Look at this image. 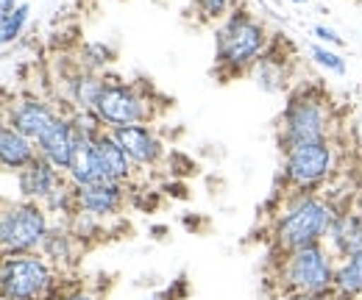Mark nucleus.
<instances>
[{
    "label": "nucleus",
    "instance_id": "nucleus-19",
    "mask_svg": "<svg viewBox=\"0 0 362 300\" xmlns=\"http://www.w3.org/2000/svg\"><path fill=\"white\" fill-rule=\"evenodd\" d=\"M334 300H357L362 298V251L346 258H337L334 272Z\"/></svg>",
    "mask_w": 362,
    "mask_h": 300
},
{
    "label": "nucleus",
    "instance_id": "nucleus-6",
    "mask_svg": "<svg viewBox=\"0 0 362 300\" xmlns=\"http://www.w3.org/2000/svg\"><path fill=\"white\" fill-rule=\"evenodd\" d=\"M50 215L34 200H6L0 215V248L3 256L40 253L50 234Z\"/></svg>",
    "mask_w": 362,
    "mask_h": 300
},
{
    "label": "nucleus",
    "instance_id": "nucleus-3",
    "mask_svg": "<svg viewBox=\"0 0 362 300\" xmlns=\"http://www.w3.org/2000/svg\"><path fill=\"white\" fill-rule=\"evenodd\" d=\"M332 133V103L315 84L296 86L279 114V148H296L304 142H320Z\"/></svg>",
    "mask_w": 362,
    "mask_h": 300
},
{
    "label": "nucleus",
    "instance_id": "nucleus-15",
    "mask_svg": "<svg viewBox=\"0 0 362 300\" xmlns=\"http://www.w3.org/2000/svg\"><path fill=\"white\" fill-rule=\"evenodd\" d=\"M279 50H281V40L276 37L271 47L265 50V56L259 59V64L251 70L254 84L265 95H281L293 78V56H284V53L279 56Z\"/></svg>",
    "mask_w": 362,
    "mask_h": 300
},
{
    "label": "nucleus",
    "instance_id": "nucleus-2",
    "mask_svg": "<svg viewBox=\"0 0 362 300\" xmlns=\"http://www.w3.org/2000/svg\"><path fill=\"white\" fill-rule=\"evenodd\" d=\"M337 206L317 192H290L279 215L273 217L271 245L276 256L310 248V245H326V236L334 225Z\"/></svg>",
    "mask_w": 362,
    "mask_h": 300
},
{
    "label": "nucleus",
    "instance_id": "nucleus-21",
    "mask_svg": "<svg viewBox=\"0 0 362 300\" xmlns=\"http://www.w3.org/2000/svg\"><path fill=\"white\" fill-rule=\"evenodd\" d=\"M28 20H31V6L28 3H20L11 14L0 17V42H3V47H8L11 42H17L23 37Z\"/></svg>",
    "mask_w": 362,
    "mask_h": 300
},
{
    "label": "nucleus",
    "instance_id": "nucleus-5",
    "mask_svg": "<svg viewBox=\"0 0 362 300\" xmlns=\"http://www.w3.org/2000/svg\"><path fill=\"white\" fill-rule=\"evenodd\" d=\"M153 106L156 103L151 97L148 84L106 76L103 89L95 100V114L103 120V126L109 131H117L126 126H151L156 117Z\"/></svg>",
    "mask_w": 362,
    "mask_h": 300
},
{
    "label": "nucleus",
    "instance_id": "nucleus-18",
    "mask_svg": "<svg viewBox=\"0 0 362 300\" xmlns=\"http://www.w3.org/2000/svg\"><path fill=\"white\" fill-rule=\"evenodd\" d=\"M103 81H106V76L84 70L81 64H76V70L64 78L67 103H70L73 109H95V100H98L100 89H103Z\"/></svg>",
    "mask_w": 362,
    "mask_h": 300
},
{
    "label": "nucleus",
    "instance_id": "nucleus-24",
    "mask_svg": "<svg viewBox=\"0 0 362 300\" xmlns=\"http://www.w3.org/2000/svg\"><path fill=\"white\" fill-rule=\"evenodd\" d=\"M201 23H221L231 11V0H189Z\"/></svg>",
    "mask_w": 362,
    "mask_h": 300
},
{
    "label": "nucleus",
    "instance_id": "nucleus-17",
    "mask_svg": "<svg viewBox=\"0 0 362 300\" xmlns=\"http://www.w3.org/2000/svg\"><path fill=\"white\" fill-rule=\"evenodd\" d=\"M326 248L337 258L362 251V209H343L334 217V225L326 236Z\"/></svg>",
    "mask_w": 362,
    "mask_h": 300
},
{
    "label": "nucleus",
    "instance_id": "nucleus-27",
    "mask_svg": "<svg viewBox=\"0 0 362 300\" xmlns=\"http://www.w3.org/2000/svg\"><path fill=\"white\" fill-rule=\"evenodd\" d=\"M17 6H20V0H0V17L3 14H11Z\"/></svg>",
    "mask_w": 362,
    "mask_h": 300
},
{
    "label": "nucleus",
    "instance_id": "nucleus-26",
    "mask_svg": "<svg viewBox=\"0 0 362 300\" xmlns=\"http://www.w3.org/2000/svg\"><path fill=\"white\" fill-rule=\"evenodd\" d=\"M47 300H98V298L92 292H87V289H81V287H56Z\"/></svg>",
    "mask_w": 362,
    "mask_h": 300
},
{
    "label": "nucleus",
    "instance_id": "nucleus-22",
    "mask_svg": "<svg viewBox=\"0 0 362 300\" xmlns=\"http://www.w3.org/2000/svg\"><path fill=\"white\" fill-rule=\"evenodd\" d=\"M115 61V47L106 42H87L81 47V59L78 64L84 70H92V73H100L106 76V67Z\"/></svg>",
    "mask_w": 362,
    "mask_h": 300
},
{
    "label": "nucleus",
    "instance_id": "nucleus-28",
    "mask_svg": "<svg viewBox=\"0 0 362 300\" xmlns=\"http://www.w3.org/2000/svg\"><path fill=\"white\" fill-rule=\"evenodd\" d=\"M284 300H334L332 295L329 298H317V295H284Z\"/></svg>",
    "mask_w": 362,
    "mask_h": 300
},
{
    "label": "nucleus",
    "instance_id": "nucleus-8",
    "mask_svg": "<svg viewBox=\"0 0 362 300\" xmlns=\"http://www.w3.org/2000/svg\"><path fill=\"white\" fill-rule=\"evenodd\" d=\"M334 145L332 139L304 142L281 150V184L293 192H315L334 172Z\"/></svg>",
    "mask_w": 362,
    "mask_h": 300
},
{
    "label": "nucleus",
    "instance_id": "nucleus-23",
    "mask_svg": "<svg viewBox=\"0 0 362 300\" xmlns=\"http://www.w3.org/2000/svg\"><path fill=\"white\" fill-rule=\"evenodd\" d=\"M310 56H313V61H315L317 67L323 73H329V76H346L349 73V61L334 47H326V44L315 42L310 47Z\"/></svg>",
    "mask_w": 362,
    "mask_h": 300
},
{
    "label": "nucleus",
    "instance_id": "nucleus-1",
    "mask_svg": "<svg viewBox=\"0 0 362 300\" xmlns=\"http://www.w3.org/2000/svg\"><path fill=\"white\" fill-rule=\"evenodd\" d=\"M271 42V34L259 17L243 6H231L215 28V76L223 81L251 76Z\"/></svg>",
    "mask_w": 362,
    "mask_h": 300
},
{
    "label": "nucleus",
    "instance_id": "nucleus-29",
    "mask_svg": "<svg viewBox=\"0 0 362 300\" xmlns=\"http://www.w3.org/2000/svg\"><path fill=\"white\" fill-rule=\"evenodd\" d=\"M357 139H360V148H362V120H360V131H357Z\"/></svg>",
    "mask_w": 362,
    "mask_h": 300
},
{
    "label": "nucleus",
    "instance_id": "nucleus-25",
    "mask_svg": "<svg viewBox=\"0 0 362 300\" xmlns=\"http://www.w3.org/2000/svg\"><path fill=\"white\" fill-rule=\"evenodd\" d=\"M313 34H315V40L320 44H326V47H343L346 44V40L334 31V28H329V25H323V23H317V25H313Z\"/></svg>",
    "mask_w": 362,
    "mask_h": 300
},
{
    "label": "nucleus",
    "instance_id": "nucleus-4",
    "mask_svg": "<svg viewBox=\"0 0 362 300\" xmlns=\"http://www.w3.org/2000/svg\"><path fill=\"white\" fill-rule=\"evenodd\" d=\"M337 256L326 245H310L276 256V284L284 295H317L334 292Z\"/></svg>",
    "mask_w": 362,
    "mask_h": 300
},
{
    "label": "nucleus",
    "instance_id": "nucleus-20",
    "mask_svg": "<svg viewBox=\"0 0 362 300\" xmlns=\"http://www.w3.org/2000/svg\"><path fill=\"white\" fill-rule=\"evenodd\" d=\"M76 248H78V239H76L73 228L64 225V222H53L40 253H42L53 267H62V264H70V261L76 258Z\"/></svg>",
    "mask_w": 362,
    "mask_h": 300
},
{
    "label": "nucleus",
    "instance_id": "nucleus-30",
    "mask_svg": "<svg viewBox=\"0 0 362 300\" xmlns=\"http://www.w3.org/2000/svg\"><path fill=\"white\" fill-rule=\"evenodd\" d=\"M290 3H313V0H290Z\"/></svg>",
    "mask_w": 362,
    "mask_h": 300
},
{
    "label": "nucleus",
    "instance_id": "nucleus-12",
    "mask_svg": "<svg viewBox=\"0 0 362 300\" xmlns=\"http://www.w3.org/2000/svg\"><path fill=\"white\" fill-rule=\"evenodd\" d=\"M64 181H67V175L62 170H56L42 156H37L25 170H20L14 175L20 198L23 200H34V203H45Z\"/></svg>",
    "mask_w": 362,
    "mask_h": 300
},
{
    "label": "nucleus",
    "instance_id": "nucleus-9",
    "mask_svg": "<svg viewBox=\"0 0 362 300\" xmlns=\"http://www.w3.org/2000/svg\"><path fill=\"white\" fill-rule=\"evenodd\" d=\"M62 117V112L47 103L40 95H20L11 103H6V120L8 126H14L17 131H23L28 139L40 142L47 131L53 128V123Z\"/></svg>",
    "mask_w": 362,
    "mask_h": 300
},
{
    "label": "nucleus",
    "instance_id": "nucleus-14",
    "mask_svg": "<svg viewBox=\"0 0 362 300\" xmlns=\"http://www.w3.org/2000/svg\"><path fill=\"white\" fill-rule=\"evenodd\" d=\"M76 148H78V136H76V128H73V123H70L67 114H62V117L53 123V128L47 131L45 136L37 142L40 156L47 159L56 170H62L64 175H67L73 159H76Z\"/></svg>",
    "mask_w": 362,
    "mask_h": 300
},
{
    "label": "nucleus",
    "instance_id": "nucleus-13",
    "mask_svg": "<svg viewBox=\"0 0 362 300\" xmlns=\"http://www.w3.org/2000/svg\"><path fill=\"white\" fill-rule=\"evenodd\" d=\"M117 136V142L123 145V150L129 153V159L134 162V167H156L165 159V142L159 139V133L153 126H126V128L112 131Z\"/></svg>",
    "mask_w": 362,
    "mask_h": 300
},
{
    "label": "nucleus",
    "instance_id": "nucleus-16",
    "mask_svg": "<svg viewBox=\"0 0 362 300\" xmlns=\"http://www.w3.org/2000/svg\"><path fill=\"white\" fill-rule=\"evenodd\" d=\"M37 156H40V150H37L34 139H28L23 131H17L8 123L0 126V164H3V172L17 175L20 170H25Z\"/></svg>",
    "mask_w": 362,
    "mask_h": 300
},
{
    "label": "nucleus",
    "instance_id": "nucleus-11",
    "mask_svg": "<svg viewBox=\"0 0 362 300\" xmlns=\"http://www.w3.org/2000/svg\"><path fill=\"white\" fill-rule=\"evenodd\" d=\"M76 198H78V215L95 217V220H109L117 217L126 206V184H115V181H103V184H92V186H76Z\"/></svg>",
    "mask_w": 362,
    "mask_h": 300
},
{
    "label": "nucleus",
    "instance_id": "nucleus-10",
    "mask_svg": "<svg viewBox=\"0 0 362 300\" xmlns=\"http://www.w3.org/2000/svg\"><path fill=\"white\" fill-rule=\"evenodd\" d=\"M92 162L100 181H115V184H129L134 175V162L129 159V153L123 150V145L117 142V136L112 131H103L95 142H92Z\"/></svg>",
    "mask_w": 362,
    "mask_h": 300
},
{
    "label": "nucleus",
    "instance_id": "nucleus-7",
    "mask_svg": "<svg viewBox=\"0 0 362 300\" xmlns=\"http://www.w3.org/2000/svg\"><path fill=\"white\" fill-rule=\"evenodd\" d=\"M56 287H59L56 267L42 253L3 256L0 264L3 300H47Z\"/></svg>",
    "mask_w": 362,
    "mask_h": 300
}]
</instances>
